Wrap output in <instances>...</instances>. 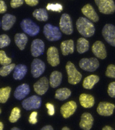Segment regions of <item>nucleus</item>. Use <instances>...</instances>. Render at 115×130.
I'll use <instances>...</instances> for the list:
<instances>
[{
  "label": "nucleus",
  "instance_id": "1",
  "mask_svg": "<svg viewBox=\"0 0 115 130\" xmlns=\"http://www.w3.org/2000/svg\"><path fill=\"white\" fill-rule=\"evenodd\" d=\"M76 27L79 33L86 38L92 37L95 34L94 24L90 20L85 17H81L77 20Z\"/></svg>",
  "mask_w": 115,
  "mask_h": 130
},
{
  "label": "nucleus",
  "instance_id": "2",
  "mask_svg": "<svg viewBox=\"0 0 115 130\" xmlns=\"http://www.w3.org/2000/svg\"><path fill=\"white\" fill-rule=\"evenodd\" d=\"M43 34L48 40L57 41L62 38V34L59 27L53 26L50 24H47L43 28Z\"/></svg>",
  "mask_w": 115,
  "mask_h": 130
},
{
  "label": "nucleus",
  "instance_id": "3",
  "mask_svg": "<svg viewBox=\"0 0 115 130\" xmlns=\"http://www.w3.org/2000/svg\"><path fill=\"white\" fill-rule=\"evenodd\" d=\"M66 69L68 75L69 83L73 85L79 83L82 78V75L77 70L74 64L69 61L66 66Z\"/></svg>",
  "mask_w": 115,
  "mask_h": 130
},
{
  "label": "nucleus",
  "instance_id": "4",
  "mask_svg": "<svg viewBox=\"0 0 115 130\" xmlns=\"http://www.w3.org/2000/svg\"><path fill=\"white\" fill-rule=\"evenodd\" d=\"M20 26L24 32L30 36L38 35L40 30L38 25L30 19H25L21 21Z\"/></svg>",
  "mask_w": 115,
  "mask_h": 130
},
{
  "label": "nucleus",
  "instance_id": "5",
  "mask_svg": "<svg viewBox=\"0 0 115 130\" xmlns=\"http://www.w3.org/2000/svg\"><path fill=\"white\" fill-rule=\"evenodd\" d=\"M100 12L105 14H112L115 11L113 0H95Z\"/></svg>",
  "mask_w": 115,
  "mask_h": 130
},
{
  "label": "nucleus",
  "instance_id": "6",
  "mask_svg": "<svg viewBox=\"0 0 115 130\" xmlns=\"http://www.w3.org/2000/svg\"><path fill=\"white\" fill-rule=\"evenodd\" d=\"M59 27L61 31L65 34L70 35L73 31V22L71 17L67 14L64 13L61 17Z\"/></svg>",
  "mask_w": 115,
  "mask_h": 130
},
{
  "label": "nucleus",
  "instance_id": "7",
  "mask_svg": "<svg viewBox=\"0 0 115 130\" xmlns=\"http://www.w3.org/2000/svg\"><path fill=\"white\" fill-rule=\"evenodd\" d=\"M79 66L85 71L93 72L99 67V61L95 57L82 58L79 62Z\"/></svg>",
  "mask_w": 115,
  "mask_h": 130
},
{
  "label": "nucleus",
  "instance_id": "8",
  "mask_svg": "<svg viewBox=\"0 0 115 130\" xmlns=\"http://www.w3.org/2000/svg\"><path fill=\"white\" fill-rule=\"evenodd\" d=\"M41 104V98L36 95H32L28 98L22 103V107L26 110L38 109L40 107Z\"/></svg>",
  "mask_w": 115,
  "mask_h": 130
},
{
  "label": "nucleus",
  "instance_id": "9",
  "mask_svg": "<svg viewBox=\"0 0 115 130\" xmlns=\"http://www.w3.org/2000/svg\"><path fill=\"white\" fill-rule=\"evenodd\" d=\"M102 35L106 42L113 47L115 46V27L111 24H106L103 27Z\"/></svg>",
  "mask_w": 115,
  "mask_h": 130
},
{
  "label": "nucleus",
  "instance_id": "10",
  "mask_svg": "<svg viewBox=\"0 0 115 130\" xmlns=\"http://www.w3.org/2000/svg\"><path fill=\"white\" fill-rule=\"evenodd\" d=\"M45 69V64L43 61L38 58H35L31 64V73L33 77L38 78L42 75Z\"/></svg>",
  "mask_w": 115,
  "mask_h": 130
},
{
  "label": "nucleus",
  "instance_id": "11",
  "mask_svg": "<svg viewBox=\"0 0 115 130\" xmlns=\"http://www.w3.org/2000/svg\"><path fill=\"white\" fill-rule=\"evenodd\" d=\"M47 59L48 63L52 67H56L60 63L59 52L56 47H51L47 52Z\"/></svg>",
  "mask_w": 115,
  "mask_h": 130
},
{
  "label": "nucleus",
  "instance_id": "12",
  "mask_svg": "<svg viewBox=\"0 0 115 130\" xmlns=\"http://www.w3.org/2000/svg\"><path fill=\"white\" fill-rule=\"evenodd\" d=\"M49 87V82L46 77H43L33 85L34 90L37 94L42 95L46 93Z\"/></svg>",
  "mask_w": 115,
  "mask_h": 130
},
{
  "label": "nucleus",
  "instance_id": "13",
  "mask_svg": "<svg viewBox=\"0 0 115 130\" xmlns=\"http://www.w3.org/2000/svg\"><path fill=\"white\" fill-rule=\"evenodd\" d=\"M77 104L74 101H70L64 104L60 108L61 113L65 118H67L76 112Z\"/></svg>",
  "mask_w": 115,
  "mask_h": 130
},
{
  "label": "nucleus",
  "instance_id": "14",
  "mask_svg": "<svg viewBox=\"0 0 115 130\" xmlns=\"http://www.w3.org/2000/svg\"><path fill=\"white\" fill-rule=\"evenodd\" d=\"M92 51L95 56L100 59H104L107 56L105 45L100 41H97L94 43Z\"/></svg>",
  "mask_w": 115,
  "mask_h": 130
},
{
  "label": "nucleus",
  "instance_id": "15",
  "mask_svg": "<svg viewBox=\"0 0 115 130\" xmlns=\"http://www.w3.org/2000/svg\"><path fill=\"white\" fill-rule=\"evenodd\" d=\"M44 43L40 39H36L33 41L31 44V51L32 56L38 57L42 55L44 50Z\"/></svg>",
  "mask_w": 115,
  "mask_h": 130
},
{
  "label": "nucleus",
  "instance_id": "16",
  "mask_svg": "<svg viewBox=\"0 0 115 130\" xmlns=\"http://www.w3.org/2000/svg\"><path fill=\"white\" fill-rule=\"evenodd\" d=\"M115 105L107 102H100L97 108L98 113L103 116H110L113 114Z\"/></svg>",
  "mask_w": 115,
  "mask_h": 130
},
{
  "label": "nucleus",
  "instance_id": "17",
  "mask_svg": "<svg viewBox=\"0 0 115 130\" xmlns=\"http://www.w3.org/2000/svg\"><path fill=\"white\" fill-rule=\"evenodd\" d=\"M81 12L89 20L94 22H97L99 20V17L95 9L90 4H86L81 9Z\"/></svg>",
  "mask_w": 115,
  "mask_h": 130
},
{
  "label": "nucleus",
  "instance_id": "18",
  "mask_svg": "<svg viewBox=\"0 0 115 130\" xmlns=\"http://www.w3.org/2000/svg\"><path fill=\"white\" fill-rule=\"evenodd\" d=\"M94 118L91 114L84 112L81 116L80 126L81 129L85 130H89L92 127Z\"/></svg>",
  "mask_w": 115,
  "mask_h": 130
},
{
  "label": "nucleus",
  "instance_id": "19",
  "mask_svg": "<svg viewBox=\"0 0 115 130\" xmlns=\"http://www.w3.org/2000/svg\"><path fill=\"white\" fill-rule=\"evenodd\" d=\"M30 92L29 86L27 84H23L16 88L14 92V96L17 100H21L28 95Z\"/></svg>",
  "mask_w": 115,
  "mask_h": 130
},
{
  "label": "nucleus",
  "instance_id": "20",
  "mask_svg": "<svg viewBox=\"0 0 115 130\" xmlns=\"http://www.w3.org/2000/svg\"><path fill=\"white\" fill-rule=\"evenodd\" d=\"M79 101L81 105L86 108H92L95 104V98L93 96L88 94H81L79 97Z\"/></svg>",
  "mask_w": 115,
  "mask_h": 130
},
{
  "label": "nucleus",
  "instance_id": "21",
  "mask_svg": "<svg viewBox=\"0 0 115 130\" xmlns=\"http://www.w3.org/2000/svg\"><path fill=\"white\" fill-rule=\"evenodd\" d=\"M16 20L15 16L13 15L9 14H5L2 18V29L5 31L10 29L15 23Z\"/></svg>",
  "mask_w": 115,
  "mask_h": 130
},
{
  "label": "nucleus",
  "instance_id": "22",
  "mask_svg": "<svg viewBox=\"0 0 115 130\" xmlns=\"http://www.w3.org/2000/svg\"><path fill=\"white\" fill-rule=\"evenodd\" d=\"M61 50L63 55L67 56L69 54H72L74 51V43L72 40L64 41L61 43Z\"/></svg>",
  "mask_w": 115,
  "mask_h": 130
},
{
  "label": "nucleus",
  "instance_id": "23",
  "mask_svg": "<svg viewBox=\"0 0 115 130\" xmlns=\"http://www.w3.org/2000/svg\"><path fill=\"white\" fill-rule=\"evenodd\" d=\"M62 80V73L58 71H53L50 75L49 83L51 87L55 88L60 85Z\"/></svg>",
  "mask_w": 115,
  "mask_h": 130
},
{
  "label": "nucleus",
  "instance_id": "24",
  "mask_svg": "<svg viewBox=\"0 0 115 130\" xmlns=\"http://www.w3.org/2000/svg\"><path fill=\"white\" fill-rule=\"evenodd\" d=\"M27 71V67L25 65L22 64L17 65L14 67L13 77L16 80H21L26 75Z\"/></svg>",
  "mask_w": 115,
  "mask_h": 130
},
{
  "label": "nucleus",
  "instance_id": "25",
  "mask_svg": "<svg viewBox=\"0 0 115 130\" xmlns=\"http://www.w3.org/2000/svg\"><path fill=\"white\" fill-rule=\"evenodd\" d=\"M99 80V78L98 75H91L85 77L84 79L83 86L86 89H91L94 85Z\"/></svg>",
  "mask_w": 115,
  "mask_h": 130
},
{
  "label": "nucleus",
  "instance_id": "26",
  "mask_svg": "<svg viewBox=\"0 0 115 130\" xmlns=\"http://www.w3.org/2000/svg\"><path fill=\"white\" fill-rule=\"evenodd\" d=\"M14 41L18 48L21 50H24L25 46L28 43V38L25 34L18 33L15 35Z\"/></svg>",
  "mask_w": 115,
  "mask_h": 130
},
{
  "label": "nucleus",
  "instance_id": "27",
  "mask_svg": "<svg viewBox=\"0 0 115 130\" xmlns=\"http://www.w3.org/2000/svg\"><path fill=\"white\" fill-rule=\"evenodd\" d=\"M89 41L85 38H80L77 41V51L79 53L82 54L86 52L89 50Z\"/></svg>",
  "mask_w": 115,
  "mask_h": 130
},
{
  "label": "nucleus",
  "instance_id": "28",
  "mask_svg": "<svg viewBox=\"0 0 115 130\" xmlns=\"http://www.w3.org/2000/svg\"><path fill=\"white\" fill-rule=\"evenodd\" d=\"M71 90L67 88H60L56 91L55 98L61 101H63L67 99L71 96Z\"/></svg>",
  "mask_w": 115,
  "mask_h": 130
},
{
  "label": "nucleus",
  "instance_id": "29",
  "mask_svg": "<svg viewBox=\"0 0 115 130\" xmlns=\"http://www.w3.org/2000/svg\"><path fill=\"white\" fill-rule=\"evenodd\" d=\"M33 16L40 21H46L48 19V14L47 10L44 8L36 9L32 13Z\"/></svg>",
  "mask_w": 115,
  "mask_h": 130
},
{
  "label": "nucleus",
  "instance_id": "30",
  "mask_svg": "<svg viewBox=\"0 0 115 130\" xmlns=\"http://www.w3.org/2000/svg\"><path fill=\"white\" fill-rule=\"evenodd\" d=\"M11 89L10 87H6L0 89V103L4 104L8 100L10 95Z\"/></svg>",
  "mask_w": 115,
  "mask_h": 130
},
{
  "label": "nucleus",
  "instance_id": "31",
  "mask_svg": "<svg viewBox=\"0 0 115 130\" xmlns=\"http://www.w3.org/2000/svg\"><path fill=\"white\" fill-rule=\"evenodd\" d=\"M15 67V64H10L9 65H4L0 68V75L3 77L9 75L14 69Z\"/></svg>",
  "mask_w": 115,
  "mask_h": 130
},
{
  "label": "nucleus",
  "instance_id": "32",
  "mask_svg": "<svg viewBox=\"0 0 115 130\" xmlns=\"http://www.w3.org/2000/svg\"><path fill=\"white\" fill-rule=\"evenodd\" d=\"M20 109L17 107H15L12 109L10 114L9 121L11 123H14L19 119L21 117Z\"/></svg>",
  "mask_w": 115,
  "mask_h": 130
},
{
  "label": "nucleus",
  "instance_id": "33",
  "mask_svg": "<svg viewBox=\"0 0 115 130\" xmlns=\"http://www.w3.org/2000/svg\"><path fill=\"white\" fill-rule=\"evenodd\" d=\"M12 60L8 57L4 51H0V64L1 65H7L11 63Z\"/></svg>",
  "mask_w": 115,
  "mask_h": 130
},
{
  "label": "nucleus",
  "instance_id": "34",
  "mask_svg": "<svg viewBox=\"0 0 115 130\" xmlns=\"http://www.w3.org/2000/svg\"><path fill=\"white\" fill-rule=\"evenodd\" d=\"M47 10H51L55 12H60L63 10V6L59 3H48L47 5Z\"/></svg>",
  "mask_w": 115,
  "mask_h": 130
},
{
  "label": "nucleus",
  "instance_id": "35",
  "mask_svg": "<svg viewBox=\"0 0 115 130\" xmlns=\"http://www.w3.org/2000/svg\"><path fill=\"white\" fill-rule=\"evenodd\" d=\"M10 39L7 35H0V48H2L8 46L10 44Z\"/></svg>",
  "mask_w": 115,
  "mask_h": 130
},
{
  "label": "nucleus",
  "instance_id": "36",
  "mask_svg": "<svg viewBox=\"0 0 115 130\" xmlns=\"http://www.w3.org/2000/svg\"><path fill=\"white\" fill-rule=\"evenodd\" d=\"M106 75L107 77L111 78H115V67L113 64L109 65L107 67V71H106Z\"/></svg>",
  "mask_w": 115,
  "mask_h": 130
},
{
  "label": "nucleus",
  "instance_id": "37",
  "mask_svg": "<svg viewBox=\"0 0 115 130\" xmlns=\"http://www.w3.org/2000/svg\"><path fill=\"white\" fill-rule=\"evenodd\" d=\"M115 82H112L110 83L108 85L107 93L109 95L111 98H114L115 97Z\"/></svg>",
  "mask_w": 115,
  "mask_h": 130
},
{
  "label": "nucleus",
  "instance_id": "38",
  "mask_svg": "<svg viewBox=\"0 0 115 130\" xmlns=\"http://www.w3.org/2000/svg\"><path fill=\"white\" fill-rule=\"evenodd\" d=\"M24 0H11L10 6L13 8H18L22 5Z\"/></svg>",
  "mask_w": 115,
  "mask_h": 130
},
{
  "label": "nucleus",
  "instance_id": "39",
  "mask_svg": "<svg viewBox=\"0 0 115 130\" xmlns=\"http://www.w3.org/2000/svg\"><path fill=\"white\" fill-rule=\"evenodd\" d=\"M37 112H33L31 113L28 119V121L30 122V123L32 124H36L37 122Z\"/></svg>",
  "mask_w": 115,
  "mask_h": 130
},
{
  "label": "nucleus",
  "instance_id": "40",
  "mask_svg": "<svg viewBox=\"0 0 115 130\" xmlns=\"http://www.w3.org/2000/svg\"><path fill=\"white\" fill-rule=\"evenodd\" d=\"M46 107L48 109V113L50 116H52L55 113V107L53 104L48 103L45 104Z\"/></svg>",
  "mask_w": 115,
  "mask_h": 130
},
{
  "label": "nucleus",
  "instance_id": "41",
  "mask_svg": "<svg viewBox=\"0 0 115 130\" xmlns=\"http://www.w3.org/2000/svg\"><path fill=\"white\" fill-rule=\"evenodd\" d=\"M7 6L3 0H0V14H3L6 12Z\"/></svg>",
  "mask_w": 115,
  "mask_h": 130
},
{
  "label": "nucleus",
  "instance_id": "42",
  "mask_svg": "<svg viewBox=\"0 0 115 130\" xmlns=\"http://www.w3.org/2000/svg\"><path fill=\"white\" fill-rule=\"evenodd\" d=\"M27 5L31 6H36L39 3V0H24Z\"/></svg>",
  "mask_w": 115,
  "mask_h": 130
},
{
  "label": "nucleus",
  "instance_id": "43",
  "mask_svg": "<svg viewBox=\"0 0 115 130\" xmlns=\"http://www.w3.org/2000/svg\"><path fill=\"white\" fill-rule=\"evenodd\" d=\"M54 129L52 126L51 125H47L43 127L41 129V130H53Z\"/></svg>",
  "mask_w": 115,
  "mask_h": 130
},
{
  "label": "nucleus",
  "instance_id": "44",
  "mask_svg": "<svg viewBox=\"0 0 115 130\" xmlns=\"http://www.w3.org/2000/svg\"><path fill=\"white\" fill-rule=\"evenodd\" d=\"M103 130H114V129L111 126H106L103 128Z\"/></svg>",
  "mask_w": 115,
  "mask_h": 130
},
{
  "label": "nucleus",
  "instance_id": "45",
  "mask_svg": "<svg viewBox=\"0 0 115 130\" xmlns=\"http://www.w3.org/2000/svg\"><path fill=\"white\" fill-rule=\"evenodd\" d=\"M4 128L3 124L2 122H0V130H2Z\"/></svg>",
  "mask_w": 115,
  "mask_h": 130
},
{
  "label": "nucleus",
  "instance_id": "46",
  "mask_svg": "<svg viewBox=\"0 0 115 130\" xmlns=\"http://www.w3.org/2000/svg\"><path fill=\"white\" fill-rule=\"evenodd\" d=\"M62 130H70V128H68V127H67V126H65L64 127H63L62 129Z\"/></svg>",
  "mask_w": 115,
  "mask_h": 130
},
{
  "label": "nucleus",
  "instance_id": "47",
  "mask_svg": "<svg viewBox=\"0 0 115 130\" xmlns=\"http://www.w3.org/2000/svg\"><path fill=\"white\" fill-rule=\"evenodd\" d=\"M11 130H20V129L19 128H17V127H13V128H11Z\"/></svg>",
  "mask_w": 115,
  "mask_h": 130
},
{
  "label": "nucleus",
  "instance_id": "48",
  "mask_svg": "<svg viewBox=\"0 0 115 130\" xmlns=\"http://www.w3.org/2000/svg\"><path fill=\"white\" fill-rule=\"evenodd\" d=\"M1 110L0 109V114H1Z\"/></svg>",
  "mask_w": 115,
  "mask_h": 130
},
{
  "label": "nucleus",
  "instance_id": "49",
  "mask_svg": "<svg viewBox=\"0 0 115 130\" xmlns=\"http://www.w3.org/2000/svg\"><path fill=\"white\" fill-rule=\"evenodd\" d=\"M1 21H0V26H1Z\"/></svg>",
  "mask_w": 115,
  "mask_h": 130
}]
</instances>
